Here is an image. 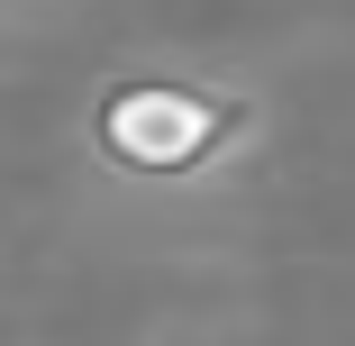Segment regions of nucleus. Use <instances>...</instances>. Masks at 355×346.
<instances>
[{
  "mask_svg": "<svg viewBox=\"0 0 355 346\" xmlns=\"http://www.w3.org/2000/svg\"><path fill=\"white\" fill-rule=\"evenodd\" d=\"M73 146L119 191H146V200L209 191L237 164H255L264 92L237 73H191V64H110L73 119Z\"/></svg>",
  "mask_w": 355,
  "mask_h": 346,
  "instance_id": "f257e3e1",
  "label": "nucleus"
}]
</instances>
